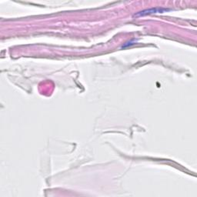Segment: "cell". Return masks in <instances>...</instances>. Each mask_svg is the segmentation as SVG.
I'll list each match as a JSON object with an SVG mask.
<instances>
[{
    "mask_svg": "<svg viewBox=\"0 0 197 197\" xmlns=\"http://www.w3.org/2000/svg\"><path fill=\"white\" fill-rule=\"evenodd\" d=\"M170 9H165V8H153L149 9L143 10L141 12H139L137 13H135L134 16L135 17H140V16H144L146 15L154 14V13H163L165 12H169L170 11Z\"/></svg>",
    "mask_w": 197,
    "mask_h": 197,
    "instance_id": "6da1fadb",
    "label": "cell"
},
{
    "mask_svg": "<svg viewBox=\"0 0 197 197\" xmlns=\"http://www.w3.org/2000/svg\"><path fill=\"white\" fill-rule=\"evenodd\" d=\"M135 42H136V40H135V39H133V40H131V41H130V42H125V45H124V46H122V48H125V47H128V46H132V45L135 44Z\"/></svg>",
    "mask_w": 197,
    "mask_h": 197,
    "instance_id": "7a4b0ae2",
    "label": "cell"
}]
</instances>
